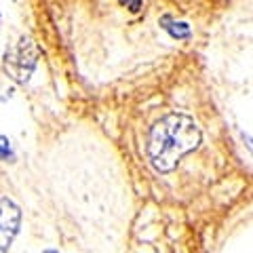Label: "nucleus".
Here are the masks:
<instances>
[{"label": "nucleus", "instance_id": "nucleus-1", "mask_svg": "<svg viewBox=\"0 0 253 253\" xmlns=\"http://www.w3.org/2000/svg\"><path fill=\"white\" fill-rule=\"evenodd\" d=\"M201 144V129L194 118L186 114H167L150 131L148 156L154 169L169 173L177 167L179 158Z\"/></svg>", "mask_w": 253, "mask_h": 253}, {"label": "nucleus", "instance_id": "nucleus-2", "mask_svg": "<svg viewBox=\"0 0 253 253\" xmlns=\"http://www.w3.org/2000/svg\"><path fill=\"white\" fill-rule=\"evenodd\" d=\"M36 66V46L30 36H21L15 49L6 53V70L13 74L15 81L26 83L32 70Z\"/></svg>", "mask_w": 253, "mask_h": 253}, {"label": "nucleus", "instance_id": "nucleus-3", "mask_svg": "<svg viewBox=\"0 0 253 253\" xmlns=\"http://www.w3.org/2000/svg\"><path fill=\"white\" fill-rule=\"evenodd\" d=\"M21 211L11 199H0V253H9L13 239L19 232Z\"/></svg>", "mask_w": 253, "mask_h": 253}, {"label": "nucleus", "instance_id": "nucleus-4", "mask_svg": "<svg viewBox=\"0 0 253 253\" xmlns=\"http://www.w3.org/2000/svg\"><path fill=\"white\" fill-rule=\"evenodd\" d=\"M161 23L173 38H188L190 36V28H188V23H184V21H173L171 17H163Z\"/></svg>", "mask_w": 253, "mask_h": 253}, {"label": "nucleus", "instance_id": "nucleus-5", "mask_svg": "<svg viewBox=\"0 0 253 253\" xmlns=\"http://www.w3.org/2000/svg\"><path fill=\"white\" fill-rule=\"evenodd\" d=\"M0 158L2 161H13V148H11V141L6 139L4 135H0Z\"/></svg>", "mask_w": 253, "mask_h": 253}]
</instances>
